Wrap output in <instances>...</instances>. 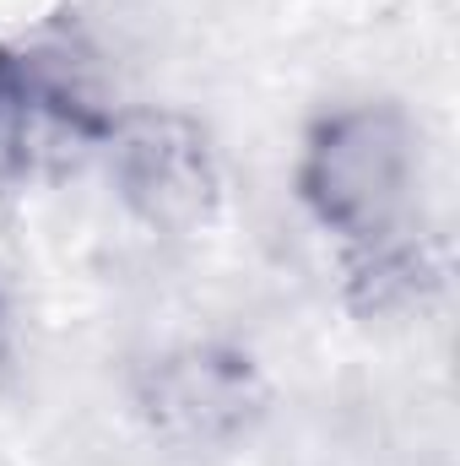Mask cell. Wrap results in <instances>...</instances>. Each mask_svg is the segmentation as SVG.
I'll list each match as a JSON object with an SVG mask.
<instances>
[{
    "label": "cell",
    "mask_w": 460,
    "mask_h": 466,
    "mask_svg": "<svg viewBox=\"0 0 460 466\" xmlns=\"http://www.w3.org/2000/svg\"><path fill=\"white\" fill-rule=\"evenodd\" d=\"M423 147L395 104H336L298 152V201L342 249L412 223Z\"/></svg>",
    "instance_id": "6da1fadb"
},
{
    "label": "cell",
    "mask_w": 460,
    "mask_h": 466,
    "mask_svg": "<svg viewBox=\"0 0 460 466\" xmlns=\"http://www.w3.org/2000/svg\"><path fill=\"white\" fill-rule=\"evenodd\" d=\"M130 412L174 451H228L265 423L271 385L233 342H174L130 369Z\"/></svg>",
    "instance_id": "7a4b0ae2"
},
{
    "label": "cell",
    "mask_w": 460,
    "mask_h": 466,
    "mask_svg": "<svg viewBox=\"0 0 460 466\" xmlns=\"http://www.w3.org/2000/svg\"><path fill=\"white\" fill-rule=\"evenodd\" d=\"M115 109L60 49H0V185H44L93 163Z\"/></svg>",
    "instance_id": "3957f363"
},
{
    "label": "cell",
    "mask_w": 460,
    "mask_h": 466,
    "mask_svg": "<svg viewBox=\"0 0 460 466\" xmlns=\"http://www.w3.org/2000/svg\"><path fill=\"white\" fill-rule=\"evenodd\" d=\"M98 157L115 179L119 207L152 233H201L223 207L217 147L190 115L125 109Z\"/></svg>",
    "instance_id": "277c9868"
},
{
    "label": "cell",
    "mask_w": 460,
    "mask_h": 466,
    "mask_svg": "<svg viewBox=\"0 0 460 466\" xmlns=\"http://www.w3.org/2000/svg\"><path fill=\"white\" fill-rule=\"evenodd\" d=\"M445 282H450V249L434 228H417V218L385 238L342 249L346 304L363 320H412L439 304Z\"/></svg>",
    "instance_id": "5b68a950"
},
{
    "label": "cell",
    "mask_w": 460,
    "mask_h": 466,
    "mask_svg": "<svg viewBox=\"0 0 460 466\" xmlns=\"http://www.w3.org/2000/svg\"><path fill=\"white\" fill-rule=\"evenodd\" d=\"M16 363H22V320H16V304H11V293L0 288V390L11 385Z\"/></svg>",
    "instance_id": "8992f818"
}]
</instances>
